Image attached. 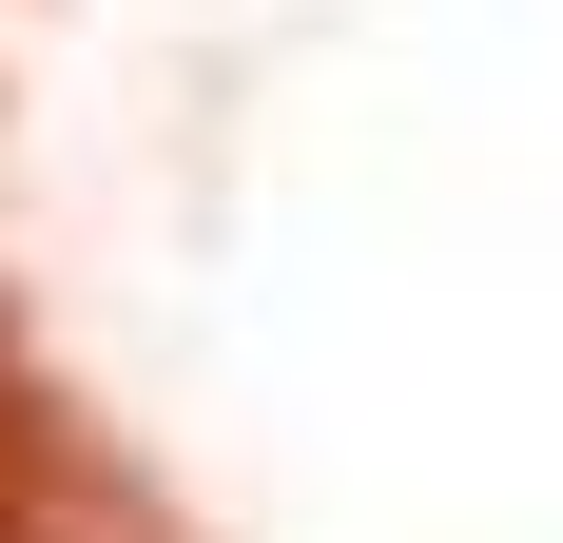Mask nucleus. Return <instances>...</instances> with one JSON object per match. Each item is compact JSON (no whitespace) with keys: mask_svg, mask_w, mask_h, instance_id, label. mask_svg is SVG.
<instances>
[{"mask_svg":"<svg viewBox=\"0 0 563 543\" xmlns=\"http://www.w3.org/2000/svg\"><path fill=\"white\" fill-rule=\"evenodd\" d=\"M0 543H156V505H136V466H117L78 408H58L20 350H0Z\"/></svg>","mask_w":563,"mask_h":543,"instance_id":"nucleus-1","label":"nucleus"}]
</instances>
